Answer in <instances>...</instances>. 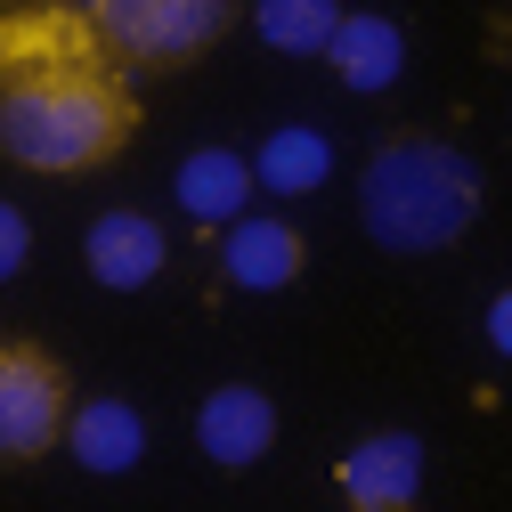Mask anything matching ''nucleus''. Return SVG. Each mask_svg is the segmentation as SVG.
<instances>
[{"mask_svg":"<svg viewBox=\"0 0 512 512\" xmlns=\"http://www.w3.org/2000/svg\"><path fill=\"white\" fill-rule=\"evenodd\" d=\"M244 163H252V187H269V196H317V187L334 179V147H326V131H309V122L269 131L261 155H244Z\"/></svg>","mask_w":512,"mask_h":512,"instance_id":"nucleus-13","label":"nucleus"},{"mask_svg":"<svg viewBox=\"0 0 512 512\" xmlns=\"http://www.w3.org/2000/svg\"><path fill=\"white\" fill-rule=\"evenodd\" d=\"M98 33L90 9H0V90L57 74V66H98Z\"/></svg>","mask_w":512,"mask_h":512,"instance_id":"nucleus-5","label":"nucleus"},{"mask_svg":"<svg viewBox=\"0 0 512 512\" xmlns=\"http://www.w3.org/2000/svg\"><path fill=\"white\" fill-rule=\"evenodd\" d=\"M196 447H204L220 472H252L277 447V399L261 391V382H220V391H204Z\"/></svg>","mask_w":512,"mask_h":512,"instance_id":"nucleus-8","label":"nucleus"},{"mask_svg":"<svg viewBox=\"0 0 512 512\" xmlns=\"http://www.w3.org/2000/svg\"><path fill=\"white\" fill-rule=\"evenodd\" d=\"M326 66H334L342 90H358V98L391 90V82L407 74V25L382 17V9H342L334 41H326Z\"/></svg>","mask_w":512,"mask_h":512,"instance_id":"nucleus-10","label":"nucleus"},{"mask_svg":"<svg viewBox=\"0 0 512 512\" xmlns=\"http://www.w3.org/2000/svg\"><path fill=\"white\" fill-rule=\"evenodd\" d=\"M171 196H179V212L196 220V228H236L244 204H252V163L236 147H196V155L179 163Z\"/></svg>","mask_w":512,"mask_h":512,"instance_id":"nucleus-12","label":"nucleus"},{"mask_svg":"<svg viewBox=\"0 0 512 512\" xmlns=\"http://www.w3.org/2000/svg\"><path fill=\"white\" fill-rule=\"evenodd\" d=\"M334 488L350 512H415L423 504V439L415 431H366L334 464Z\"/></svg>","mask_w":512,"mask_h":512,"instance_id":"nucleus-6","label":"nucleus"},{"mask_svg":"<svg viewBox=\"0 0 512 512\" xmlns=\"http://www.w3.org/2000/svg\"><path fill=\"white\" fill-rule=\"evenodd\" d=\"M480 326H488V350H496V358H512V285L488 301V317H480Z\"/></svg>","mask_w":512,"mask_h":512,"instance_id":"nucleus-16","label":"nucleus"},{"mask_svg":"<svg viewBox=\"0 0 512 512\" xmlns=\"http://www.w3.org/2000/svg\"><path fill=\"white\" fill-rule=\"evenodd\" d=\"M82 269L106 285V293H139L171 269V236L155 212H131V204H114L82 228Z\"/></svg>","mask_w":512,"mask_h":512,"instance_id":"nucleus-7","label":"nucleus"},{"mask_svg":"<svg viewBox=\"0 0 512 512\" xmlns=\"http://www.w3.org/2000/svg\"><path fill=\"white\" fill-rule=\"evenodd\" d=\"M25 261H33V220H25L9 196H0V285L25 277Z\"/></svg>","mask_w":512,"mask_h":512,"instance_id":"nucleus-15","label":"nucleus"},{"mask_svg":"<svg viewBox=\"0 0 512 512\" xmlns=\"http://www.w3.org/2000/svg\"><path fill=\"white\" fill-rule=\"evenodd\" d=\"M139 139V98L106 57L98 66H57L33 82L0 90V163L33 179H82L106 171L122 147Z\"/></svg>","mask_w":512,"mask_h":512,"instance_id":"nucleus-1","label":"nucleus"},{"mask_svg":"<svg viewBox=\"0 0 512 512\" xmlns=\"http://www.w3.org/2000/svg\"><path fill=\"white\" fill-rule=\"evenodd\" d=\"M252 25H261V41L285 49V57H326L342 9H334V0H261V9H252Z\"/></svg>","mask_w":512,"mask_h":512,"instance_id":"nucleus-14","label":"nucleus"},{"mask_svg":"<svg viewBox=\"0 0 512 512\" xmlns=\"http://www.w3.org/2000/svg\"><path fill=\"white\" fill-rule=\"evenodd\" d=\"M358 220L382 252H447L480 220V163L447 139H382L358 179Z\"/></svg>","mask_w":512,"mask_h":512,"instance_id":"nucleus-2","label":"nucleus"},{"mask_svg":"<svg viewBox=\"0 0 512 512\" xmlns=\"http://www.w3.org/2000/svg\"><path fill=\"white\" fill-rule=\"evenodd\" d=\"M236 25L228 0H98L90 33L106 49V66L122 74H187L204 49H220Z\"/></svg>","mask_w":512,"mask_h":512,"instance_id":"nucleus-3","label":"nucleus"},{"mask_svg":"<svg viewBox=\"0 0 512 512\" xmlns=\"http://www.w3.org/2000/svg\"><path fill=\"white\" fill-rule=\"evenodd\" d=\"M74 415V374L41 342H0V464H41L49 447H66Z\"/></svg>","mask_w":512,"mask_h":512,"instance_id":"nucleus-4","label":"nucleus"},{"mask_svg":"<svg viewBox=\"0 0 512 512\" xmlns=\"http://www.w3.org/2000/svg\"><path fill=\"white\" fill-rule=\"evenodd\" d=\"M66 456L98 480H122V472H139L147 456V415L131 399H74L66 415Z\"/></svg>","mask_w":512,"mask_h":512,"instance_id":"nucleus-11","label":"nucleus"},{"mask_svg":"<svg viewBox=\"0 0 512 512\" xmlns=\"http://www.w3.org/2000/svg\"><path fill=\"white\" fill-rule=\"evenodd\" d=\"M309 269V236L285 212H244L236 228H220V277L236 293H285Z\"/></svg>","mask_w":512,"mask_h":512,"instance_id":"nucleus-9","label":"nucleus"}]
</instances>
